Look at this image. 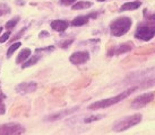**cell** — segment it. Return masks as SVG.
Segmentation results:
<instances>
[{
    "label": "cell",
    "instance_id": "6da1fadb",
    "mask_svg": "<svg viewBox=\"0 0 155 135\" xmlns=\"http://www.w3.org/2000/svg\"><path fill=\"white\" fill-rule=\"evenodd\" d=\"M137 89V87H131V88L127 89L125 91H121V93L117 95L114 97H110L107 98V99H102V100H97L91 104L87 109L88 110H96V109H104V108H108V107H111V106L116 105L118 102H120L121 100H124L125 98H127L128 96H130L131 93Z\"/></svg>",
    "mask_w": 155,
    "mask_h": 135
},
{
    "label": "cell",
    "instance_id": "7a4b0ae2",
    "mask_svg": "<svg viewBox=\"0 0 155 135\" xmlns=\"http://www.w3.org/2000/svg\"><path fill=\"white\" fill-rule=\"evenodd\" d=\"M133 25V19L130 17L121 16L110 23V32L114 37H120L126 33H128Z\"/></svg>",
    "mask_w": 155,
    "mask_h": 135
},
{
    "label": "cell",
    "instance_id": "3957f363",
    "mask_svg": "<svg viewBox=\"0 0 155 135\" xmlns=\"http://www.w3.org/2000/svg\"><path fill=\"white\" fill-rule=\"evenodd\" d=\"M155 35V26H154V19H145L140 21L137 25L136 32H135V37L148 42Z\"/></svg>",
    "mask_w": 155,
    "mask_h": 135
},
{
    "label": "cell",
    "instance_id": "277c9868",
    "mask_svg": "<svg viewBox=\"0 0 155 135\" xmlns=\"http://www.w3.org/2000/svg\"><path fill=\"white\" fill-rule=\"evenodd\" d=\"M142 117L143 115L137 113V114H134V115H130V116H127V117H124L119 119V121H117L114 124H113V127H112V130L114 132H124L126 130H128L130 127L135 126V125H137L139 123L142 122Z\"/></svg>",
    "mask_w": 155,
    "mask_h": 135
},
{
    "label": "cell",
    "instance_id": "5b68a950",
    "mask_svg": "<svg viewBox=\"0 0 155 135\" xmlns=\"http://www.w3.org/2000/svg\"><path fill=\"white\" fill-rule=\"evenodd\" d=\"M154 100V93L150 91V93H145L143 95H139L131 101V108L133 109H140L143 107H145L146 105H148L150 102Z\"/></svg>",
    "mask_w": 155,
    "mask_h": 135
},
{
    "label": "cell",
    "instance_id": "8992f818",
    "mask_svg": "<svg viewBox=\"0 0 155 135\" xmlns=\"http://www.w3.org/2000/svg\"><path fill=\"white\" fill-rule=\"evenodd\" d=\"M25 128L18 123H6L0 125V135L24 134Z\"/></svg>",
    "mask_w": 155,
    "mask_h": 135
},
{
    "label": "cell",
    "instance_id": "52a82bcc",
    "mask_svg": "<svg viewBox=\"0 0 155 135\" xmlns=\"http://www.w3.org/2000/svg\"><path fill=\"white\" fill-rule=\"evenodd\" d=\"M90 60V52L88 51H77L74 52L73 54L70 55L69 61L75 65H81V64L86 63Z\"/></svg>",
    "mask_w": 155,
    "mask_h": 135
},
{
    "label": "cell",
    "instance_id": "ba28073f",
    "mask_svg": "<svg viewBox=\"0 0 155 135\" xmlns=\"http://www.w3.org/2000/svg\"><path fill=\"white\" fill-rule=\"evenodd\" d=\"M134 49V43L133 42H126L122 43L118 46L112 47L111 51L108 52V56H112V55H121L125 54V53H128Z\"/></svg>",
    "mask_w": 155,
    "mask_h": 135
},
{
    "label": "cell",
    "instance_id": "9c48e42d",
    "mask_svg": "<svg viewBox=\"0 0 155 135\" xmlns=\"http://www.w3.org/2000/svg\"><path fill=\"white\" fill-rule=\"evenodd\" d=\"M38 88V84L36 82H22L16 86V93H21V95H26V93H34Z\"/></svg>",
    "mask_w": 155,
    "mask_h": 135
},
{
    "label": "cell",
    "instance_id": "30bf717a",
    "mask_svg": "<svg viewBox=\"0 0 155 135\" xmlns=\"http://www.w3.org/2000/svg\"><path fill=\"white\" fill-rule=\"evenodd\" d=\"M99 16V13H91L86 16H77L75 17L73 20H71V26L74 27H79V26H84L85 24H87L90 21L91 18L95 19L96 17Z\"/></svg>",
    "mask_w": 155,
    "mask_h": 135
},
{
    "label": "cell",
    "instance_id": "8fae6325",
    "mask_svg": "<svg viewBox=\"0 0 155 135\" xmlns=\"http://www.w3.org/2000/svg\"><path fill=\"white\" fill-rule=\"evenodd\" d=\"M78 108H79V107L77 106V107H73V108H69V109L61 110V111H58V113H54V114L49 115L48 117H45V121H49V122H54V121L61 119V118H64V117H66V116H68V115L75 113Z\"/></svg>",
    "mask_w": 155,
    "mask_h": 135
},
{
    "label": "cell",
    "instance_id": "7c38bea8",
    "mask_svg": "<svg viewBox=\"0 0 155 135\" xmlns=\"http://www.w3.org/2000/svg\"><path fill=\"white\" fill-rule=\"evenodd\" d=\"M51 28L56 32H59V33H62L65 32L69 26V23L67 20H64V19H56V20L51 21Z\"/></svg>",
    "mask_w": 155,
    "mask_h": 135
},
{
    "label": "cell",
    "instance_id": "4fadbf2b",
    "mask_svg": "<svg viewBox=\"0 0 155 135\" xmlns=\"http://www.w3.org/2000/svg\"><path fill=\"white\" fill-rule=\"evenodd\" d=\"M142 2L140 1H128L121 6L119 8V13H124V11H129V10H136L137 8L140 7Z\"/></svg>",
    "mask_w": 155,
    "mask_h": 135
},
{
    "label": "cell",
    "instance_id": "5bb4252c",
    "mask_svg": "<svg viewBox=\"0 0 155 135\" xmlns=\"http://www.w3.org/2000/svg\"><path fill=\"white\" fill-rule=\"evenodd\" d=\"M41 58H42V56H41V53H40V54L36 53L35 55H32L31 58H28V59L26 60L25 62H23L22 69H26V68H30V67H32V65H35V64L40 61Z\"/></svg>",
    "mask_w": 155,
    "mask_h": 135
},
{
    "label": "cell",
    "instance_id": "9a60e30c",
    "mask_svg": "<svg viewBox=\"0 0 155 135\" xmlns=\"http://www.w3.org/2000/svg\"><path fill=\"white\" fill-rule=\"evenodd\" d=\"M30 56H31V50L30 49H23V50L19 52V54L17 55L16 63L21 64V63H23V62H25L26 60L28 59Z\"/></svg>",
    "mask_w": 155,
    "mask_h": 135
},
{
    "label": "cell",
    "instance_id": "2e32d148",
    "mask_svg": "<svg viewBox=\"0 0 155 135\" xmlns=\"http://www.w3.org/2000/svg\"><path fill=\"white\" fill-rule=\"evenodd\" d=\"M93 6V2L91 1H76L75 4L71 5V9L73 10H79V9H87L91 8Z\"/></svg>",
    "mask_w": 155,
    "mask_h": 135
},
{
    "label": "cell",
    "instance_id": "e0dca14e",
    "mask_svg": "<svg viewBox=\"0 0 155 135\" xmlns=\"http://www.w3.org/2000/svg\"><path fill=\"white\" fill-rule=\"evenodd\" d=\"M19 19H21V17L19 16H15L13 19H10V20H8L7 23H6L5 27H6L8 30H13V28H15V26L17 25V23L19 21Z\"/></svg>",
    "mask_w": 155,
    "mask_h": 135
},
{
    "label": "cell",
    "instance_id": "ac0fdd59",
    "mask_svg": "<svg viewBox=\"0 0 155 135\" xmlns=\"http://www.w3.org/2000/svg\"><path fill=\"white\" fill-rule=\"evenodd\" d=\"M22 45V43L21 42H16V43H13L10 46H9L8 51H7V59H10L12 58V55H13V53L15 52V51L17 50L18 47Z\"/></svg>",
    "mask_w": 155,
    "mask_h": 135
},
{
    "label": "cell",
    "instance_id": "d6986e66",
    "mask_svg": "<svg viewBox=\"0 0 155 135\" xmlns=\"http://www.w3.org/2000/svg\"><path fill=\"white\" fill-rule=\"evenodd\" d=\"M74 41H75L74 38H68V39L60 41V42H58V47H60V49H67V47H69L73 44Z\"/></svg>",
    "mask_w": 155,
    "mask_h": 135
},
{
    "label": "cell",
    "instance_id": "ffe728a7",
    "mask_svg": "<svg viewBox=\"0 0 155 135\" xmlns=\"http://www.w3.org/2000/svg\"><path fill=\"white\" fill-rule=\"evenodd\" d=\"M104 117V115L102 114H99V115H93V116H90V117H87L84 119V122L85 123H92V122H95V121H100V119H102Z\"/></svg>",
    "mask_w": 155,
    "mask_h": 135
},
{
    "label": "cell",
    "instance_id": "44dd1931",
    "mask_svg": "<svg viewBox=\"0 0 155 135\" xmlns=\"http://www.w3.org/2000/svg\"><path fill=\"white\" fill-rule=\"evenodd\" d=\"M54 50H56V46L50 45V46H47V47H38L35 50V52L36 53H41V52H53Z\"/></svg>",
    "mask_w": 155,
    "mask_h": 135
},
{
    "label": "cell",
    "instance_id": "7402d4cb",
    "mask_svg": "<svg viewBox=\"0 0 155 135\" xmlns=\"http://www.w3.org/2000/svg\"><path fill=\"white\" fill-rule=\"evenodd\" d=\"M10 13V8L6 4L0 5V16H4V15H7V14Z\"/></svg>",
    "mask_w": 155,
    "mask_h": 135
},
{
    "label": "cell",
    "instance_id": "603a6c76",
    "mask_svg": "<svg viewBox=\"0 0 155 135\" xmlns=\"http://www.w3.org/2000/svg\"><path fill=\"white\" fill-rule=\"evenodd\" d=\"M10 35H12V33H10V30H7V32H5L1 36H0V43H5L7 42L9 38H10Z\"/></svg>",
    "mask_w": 155,
    "mask_h": 135
},
{
    "label": "cell",
    "instance_id": "cb8c5ba5",
    "mask_svg": "<svg viewBox=\"0 0 155 135\" xmlns=\"http://www.w3.org/2000/svg\"><path fill=\"white\" fill-rule=\"evenodd\" d=\"M26 30H27V27H24V28H23L22 30H19V32H18V33L16 34V35H14L13 37H12V42H13V41H17L18 38L22 37L23 35H24V33L26 32Z\"/></svg>",
    "mask_w": 155,
    "mask_h": 135
},
{
    "label": "cell",
    "instance_id": "d4e9b609",
    "mask_svg": "<svg viewBox=\"0 0 155 135\" xmlns=\"http://www.w3.org/2000/svg\"><path fill=\"white\" fill-rule=\"evenodd\" d=\"M77 0H60V4L62 6H71L73 4H75Z\"/></svg>",
    "mask_w": 155,
    "mask_h": 135
},
{
    "label": "cell",
    "instance_id": "484cf974",
    "mask_svg": "<svg viewBox=\"0 0 155 135\" xmlns=\"http://www.w3.org/2000/svg\"><path fill=\"white\" fill-rule=\"evenodd\" d=\"M5 113H6V106H5V104L1 101V102H0V115H4Z\"/></svg>",
    "mask_w": 155,
    "mask_h": 135
},
{
    "label": "cell",
    "instance_id": "4316f807",
    "mask_svg": "<svg viewBox=\"0 0 155 135\" xmlns=\"http://www.w3.org/2000/svg\"><path fill=\"white\" fill-rule=\"evenodd\" d=\"M50 36V34L48 33V32H45V30H42L41 33L39 34V37H41V38H44V37H49Z\"/></svg>",
    "mask_w": 155,
    "mask_h": 135
},
{
    "label": "cell",
    "instance_id": "83f0119b",
    "mask_svg": "<svg viewBox=\"0 0 155 135\" xmlns=\"http://www.w3.org/2000/svg\"><path fill=\"white\" fill-rule=\"evenodd\" d=\"M5 98H6V96H5L4 93H2V91H1V89H0V102H1V101H4Z\"/></svg>",
    "mask_w": 155,
    "mask_h": 135
},
{
    "label": "cell",
    "instance_id": "f1b7e54d",
    "mask_svg": "<svg viewBox=\"0 0 155 135\" xmlns=\"http://www.w3.org/2000/svg\"><path fill=\"white\" fill-rule=\"evenodd\" d=\"M2 33V27H0V34Z\"/></svg>",
    "mask_w": 155,
    "mask_h": 135
},
{
    "label": "cell",
    "instance_id": "f546056e",
    "mask_svg": "<svg viewBox=\"0 0 155 135\" xmlns=\"http://www.w3.org/2000/svg\"><path fill=\"white\" fill-rule=\"evenodd\" d=\"M96 1H107V0H96Z\"/></svg>",
    "mask_w": 155,
    "mask_h": 135
}]
</instances>
